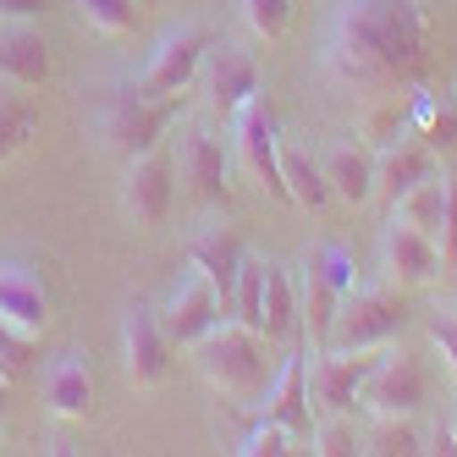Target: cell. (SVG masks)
I'll return each mask as SVG.
<instances>
[{"mask_svg": "<svg viewBox=\"0 0 457 457\" xmlns=\"http://www.w3.org/2000/svg\"><path fill=\"white\" fill-rule=\"evenodd\" d=\"M436 248H441V265L452 270V265H457V177H446V215H441Z\"/></svg>", "mask_w": 457, "mask_h": 457, "instance_id": "cell-36", "label": "cell"}, {"mask_svg": "<svg viewBox=\"0 0 457 457\" xmlns=\"http://www.w3.org/2000/svg\"><path fill=\"white\" fill-rule=\"evenodd\" d=\"M193 364H199L204 386L215 397H226L232 408H259L265 386L276 375V358H270V342L248 331L237 320H215L210 331L193 342Z\"/></svg>", "mask_w": 457, "mask_h": 457, "instance_id": "cell-2", "label": "cell"}, {"mask_svg": "<svg viewBox=\"0 0 457 457\" xmlns=\"http://www.w3.org/2000/svg\"><path fill=\"white\" fill-rule=\"evenodd\" d=\"M298 298H303V303H298V320L309 325V342H314V347H325V342H331V320H337V303H342V287L325 276V265H320L314 253L303 259Z\"/></svg>", "mask_w": 457, "mask_h": 457, "instance_id": "cell-22", "label": "cell"}, {"mask_svg": "<svg viewBox=\"0 0 457 457\" xmlns=\"http://www.w3.org/2000/svg\"><path fill=\"white\" fill-rule=\"evenodd\" d=\"M281 187L298 210H325L331 204V182H325V160L309 149H281Z\"/></svg>", "mask_w": 457, "mask_h": 457, "instance_id": "cell-23", "label": "cell"}, {"mask_svg": "<svg viewBox=\"0 0 457 457\" xmlns=\"http://www.w3.org/2000/svg\"><path fill=\"white\" fill-rule=\"evenodd\" d=\"M424 177H436V149L424 138L403 133V138H391L386 149H375V193H380V199L397 204L403 193L413 182H424Z\"/></svg>", "mask_w": 457, "mask_h": 457, "instance_id": "cell-16", "label": "cell"}, {"mask_svg": "<svg viewBox=\"0 0 457 457\" xmlns=\"http://www.w3.org/2000/svg\"><path fill=\"white\" fill-rule=\"evenodd\" d=\"M430 342H436V353H441L446 375L457 380V314H436V320H430Z\"/></svg>", "mask_w": 457, "mask_h": 457, "instance_id": "cell-37", "label": "cell"}, {"mask_svg": "<svg viewBox=\"0 0 457 457\" xmlns=\"http://www.w3.org/2000/svg\"><path fill=\"white\" fill-rule=\"evenodd\" d=\"M237 452H243V457H287V452H298V436H292L287 424H276V419H259L253 430L243 436Z\"/></svg>", "mask_w": 457, "mask_h": 457, "instance_id": "cell-35", "label": "cell"}, {"mask_svg": "<svg viewBox=\"0 0 457 457\" xmlns=\"http://www.w3.org/2000/svg\"><path fill=\"white\" fill-rule=\"evenodd\" d=\"M0 424H6V380H0Z\"/></svg>", "mask_w": 457, "mask_h": 457, "instance_id": "cell-40", "label": "cell"}, {"mask_svg": "<svg viewBox=\"0 0 457 457\" xmlns=\"http://www.w3.org/2000/svg\"><path fill=\"white\" fill-rule=\"evenodd\" d=\"M34 342L39 337H28V331H17V325L0 320V380L6 386H17L28 375V364H34Z\"/></svg>", "mask_w": 457, "mask_h": 457, "instance_id": "cell-33", "label": "cell"}, {"mask_svg": "<svg viewBox=\"0 0 457 457\" xmlns=\"http://www.w3.org/2000/svg\"><path fill=\"white\" fill-rule=\"evenodd\" d=\"M0 320L17 325V331L39 337L50 320V292L28 265H0Z\"/></svg>", "mask_w": 457, "mask_h": 457, "instance_id": "cell-19", "label": "cell"}, {"mask_svg": "<svg viewBox=\"0 0 457 457\" xmlns=\"http://www.w3.org/2000/svg\"><path fill=\"white\" fill-rule=\"evenodd\" d=\"M45 17V0H0V22H34Z\"/></svg>", "mask_w": 457, "mask_h": 457, "instance_id": "cell-38", "label": "cell"}, {"mask_svg": "<svg viewBox=\"0 0 457 457\" xmlns=\"http://www.w3.org/2000/svg\"><path fill=\"white\" fill-rule=\"evenodd\" d=\"M243 237L237 232H226V226H210V232H199L187 243V270H199L210 287H215V298H220V314L226 303H232V287H237V270H243Z\"/></svg>", "mask_w": 457, "mask_h": 457, "instance_id": "cell-15", "label": "cell"}, {"mask_svg": "<svg viewBox=\"0 0 457 457\" xmlns=\"http://www.w3.org/2000/svg\"><path fill=\"white\" fill-rule=\"evenodd\" d=\"M232 121H237V160H243V171L265 187L270 199H287V187H281V127H276L270 100L253 94Z\"/></svg>", "mask_w": 457, "mask_h": 457, "instance_id": "cell-8", "label": "cell"}, {"mask_svg": "<svg viewBox=\"0 0 457 457\" xmlns=\"http://www.w3.org/2000/svg\"><path fill=\"white\" fill-rule=\"evenodd\" d=\"M325 182H331V199L342 204H370L375 199V149L370 144H337L325 154Z\"/></svg>", "mask_w": 457, "mask_h": 457, "instance_id": "cell-20", "label": "cell"}, {"mask_svg": "<svg viewBox=\"0 0 457 457\" xmlns=\"http://www.w3.org/2000/svg\"><path fill=\"white\" fill-rule=\"evenodd\" d=\"M446 436H452V446H457V408H452V419H446Z\"/></svg>", "mask_w": 457, "mask_h": 457, "instance_id": "cell-39", "label": "cell"}, {"mask_svg": "<svg viewBox=\"0 0 457 457\" xmlns=\"http://www.w3.org/2000/svg\"><path fill=\"white\" fill-rule=\"evenodd\" d=\"M237 12L248 22V34L253 39H281L287 34V22H292V0H237Z\"/></svg>", "mask_w": 457, "mask_h": 457, "instance_id": "cell-32", "label": "cell"}, {"mask_svg": "<svg viewBox=\"0 0 457 457\" xmlns=\"http://www.w3.org/2000/svg\"><path fill=\"white\" fill-rule=\"evenodd\" d=\"M0 78L17 88L50 83V45L34 22H6L0 28Z\"/></svg>", "mask_w": 457, "mask_h": 457, "instance_id": "cell-18", "label": "cell"}, {"mask_svg": "<svg viewBox=\"0 0 457 457\" xmlns=\"http://www.w3.org/2000/svg\"><path fill=\"white\" fill-rule=\"evenodd\" d=\"M403 133H408V111L397 105V94H370L364 116H358V144L386 149L391 138H403Z\"/></svg>", "mask_w": 457, "mask_h": 457, "instance_id": "cell-26", "label": "cell"}, {"mask_svg": "<svg viewBox=\"0 0 457 457\" xmlns=\"http://www.w3.org/2000/svg\"><path fill=\"white\" fill-rule=\"evenodd\" d=\"M160 314V331H166L171 347H193L210 325L220 320V298H215V287L199 276V270H187L177 287H171V298L154 309Z\"/></svg>", "mask_w": 457, "mask_h": 457, "instance_id": "cell-12", "label": "cell"}, {"mask_svg": "<svg viewBox=\"0 0 457 457\" xmlns=\"http://www.w3.org/2000/svg\"><path fill=\"white\" fill-rule=\"evenodd\" d=\"M45 408L55 419H88L94 408V380H88V364L78 353L55 358V364L45 370Z\"/></svg>", "mask_w": 457, "mask_h": 457, "instance_id": "cell-21", "label": "cell"}, {"mask_svg": "<svg viewBox=\"0 0 457 457\" xmlns=\"http://www.w3.org/2000/svg\"><path fill=\"white\" fill-rule=\"evenodd\" d=\"M358 441H364L358 452H375V457H413V452H424V436L413 430V419H370V430Z\"/></svg>", "mask_w": 457, "mask_h": 457, "instance_id": "cell-28", "label": "cell"}, {"mask_svg": "<svg viewBox=\"0 0 457 457\" xmlns=\"http://www.w3.org/2000/svg\"><path fill=\"white\" fill-rule=\"evenodd\" d=\"M391 215L397 220H408L413 232H424V237H436L441 232V215H446V177L436 171V177H424V182H413L397 204H391Z\"/></svg>", "mask_w": 457, "mask_h": 457, "instance_id": "cell-25", "label": "cell"}, {"mask_svg": "<svg viewBox=\"0 0 457 457\" xmlns=\"http://www.w3.org/2000/svg\"><path fill=\"white\" fill-rule=\"evenodd\" d=\"M177 121V94H144L138 83H116L105 94V111H100V133L105 144L121 154V160H133L144 149H154L160 138H166V127Z\"/></svg>", "mask_w": 457, "mask_h": 457, "instance_id": "cell-3", "label": "cell"}, {"mask_svg": "<svg viewBox=\"0 0 457 457\" xmlns=\"http://www.w3.org/2000/svg\"><path fill=\"white\" fill-rule=\"evenodd\" d=\"M259 408H265V419H276V424H287L298 441H309L314 436V408H309V358L303 353H287L281 364H276V375H270V386H265V397H259Z\"/></svg>", "mask_w": 457, "mask_h": 457, "instance_id": "cell-13", "label": "cell"}, {"mask_svg": "<svg viewBox=\"0 0 457 457\" xmlns=\"http://www.w3.org/2000/svg\"><path fill=\"white\" fill-rule=\"evenodd\" d=\"M171 199H177V160L166 149H144L127 160V177H121V210L133 215V226L154 232V226H166L171 215Z\"/></svg>", "mask_w": 457, "mask_h": 457, "instance_id": "cell-6", "label": "cell"}, {"mask_svg": "<svg viewBox=\"0 0 457 457\" xmlns=\"http://www.w3.org/2000/svg\"><path fill=\"white\" fill-rule=\"evenodd\" d=\"M408 325V309H403V298H397V287H353V292H342V303H337V320H331V342L325 347H364V353H375V347H386L391 337H397Z\"/></svg>", "mask_w": 457, "mask_h": 457, "instance_id": "cell-4", "label": "cell"}, {"mask_svg": "<svg viewBox=\"0 0 457 457\" xmlns=\"http://www.w3.org/2000/svg\"><path fill=\"white\" fill-rule=\"evenodd\" d=\"M441 270L446 265H441L436 237H424V232H413L408 220L391 215V226L380 232V276L391 287H430Z\"/></svg>", "mask_w": 457, "mask_h": 457, "instance_id": "cell-11", "label": "cell"}, {"mask_svg": "<svg viewBox=\"0 0 457 457\" xmlns=\"http://www.w3.org/2000/svg\"><path fill=\"white\" fill-rule=\"evenodd\" d=\"M430 397V375L413 353H375V364L358 386V408L370 419H413Z\"/></svg>", "mask_w": 457, "mask_h": 457, "instance_id": "cell-5", "label": "cell"}, {"mask_svg": "<svg viewBox=\"0 0 457 457\" xmlns=\"http://www.w3.org/2000/svg\"><path fill=\"white\" fill-rule=\"evenodd\" d=\"M199 83H204V105L232 121L253 94H259V61L237 45H210L204 50V67H199Z\"/></svg>", "mask_w": 457, "mask_h": 457, "instance_id": "cell-10", "label": "cell"}, {"mask_svg": "<svg viewBox=\"0 0 457 457\" xmlns=\"http://www.w3.org/2000/svg\"><path fill=\"white\" fill-rule=\"evenodd\" d=\"M292 325H298V292H292V276L281 265L265 259V298H259V337L265 342H281L292 337Z\"/></svg>", "mask_w": 457, "mask_h": 457, "instance_id": "cell-24", "label": "cell"}, {"mask_svg": "<svg viewBox=\"0 0 457 457\" xmlns=\"http://www.w3.org/2000/svg\"><path fill=\"white\" fill-rule=\"evenodd\" d=\"M309 446H314L320 457H347V452H358L364 441L353 436V424H347L342 413H320V419H314V436H309Z\"/></svg>", "mask_w": 457, "mask_h": 457, "instance_id": "cell-34", "label": "cell"}, {"mask_svg": "<svg viewBox=\"0 0 457 457\" xmlns=\"http://www.w3.org/2000/svg\"><path fill=\"white\" fill-rule=\"evenodd\" d=\"M408 133L446 154V149H457V111L452 105H436L430 94H419V100L408 105Z\"/></svg>", "mask_w": 457, "mask_h": 457, "instance_id": "cell-27", "label": "cell"}, {"mask_svg": "<svg viewBox=\"0 0 457 457\" xmlns=\"http://www.w3.org/2000/svg\"><path fill=\"white\" fill-rule=\"evenodd\" d=\"M375 353H364V347H353V353L347 347H320L314 364H309V408L314 413H347V408H358V386H364Z\"/></svg>", "mask_w": 457, "mask_h": 457, "instance_id": "cell-9", "label": "cell"}, {"mask_svg": "<svg viewBox=\"0 0 457 457\" xmlns=\"http://www.w3.org/2000/svg\"><path fill=\"white\" fill-rule=\"evenodd\" d=\"M78 12H83V22L94 28V34L121 39V34H133V28H138L144 0H78Z\"/></svg>", "mask_w": 457, "mask_h": 457, "instance_id": "cell-29", "label": "cell"}, {"mask_svg": "<svg viewBox=\"0 0 457 457\" xmlns=\"http://www.w3.org/2000/svg\"><path fill=\"white\" fill-rule=\"evenodd\" d=\"M320 61L325 78L364 100L403 88L424 61V6L419 0H337Z\"/></svg>", "mask_w": 457, "mask_h": 457, "instance_id": "cell-1", "label": "cell"}, {"mask_svg": "<svg viewBox=\"0 0 457 457\" xmlns=\"http://www.w3.org/2000/svg\"><path fill=\"white\" fill-rule=\"evenodd\" d=\"M34 127H39V111L28 105V100H17V94H0V166L34 138Z\"/></svg>", "mask_w": 457, "mask_h": 457, "instance_id": "cell-31", "label": "cell"}, {"mask_svg": "<svg viewBox=\"0 0 457 457\" xmlns=\"http://www.w3.org/2000/svg\"><path fill=\"white\" fill-rule=\"evenodd\" d=\"M177 177L187 182L193 199L226 204V149H220V138L204 133V127H193L182 138V154H177Z\"/></svg>", "mask_w": 457, "mask_h": 457, "instance_id": "cell-17", "label": "cell"}, {"mask_svg": "<svg viewBox=\"0 0 457 457\" xmlns=\"http://www.w3.org/2000/svg\"><path fill=\"white\" fill-rule=\"evenodd\" d=\"M210 45H215V39H210L204 22H182V28H171V34L149 50L144 72H138V88H144V94H160V100H166V94H182L193 78H199Z\"/></svg>", "mask_w": 457, "mask_h": 457, "instance_id": "cell-7", "label": "cell"}, {"mask_svg": "<svg viewBox=\"0 0 457 457\" xmlns=\"http://www.w3.org/2000/svg\"><path fill=\"white\" fill-rule=\"evenodd\" d=\"M121 370L133 386H160L171 370V342L160 331V314L154 309H133L121 325Z\"/></svg>", "mask_w": 457, "mask_h": 457, "instance_id": "cell-14", "label": "cell"}, {"mask_svg": "<svg viewBox=\"0 0 457 457\" xmlns=\"http://www.w3.org/2000/svg\"><path fill=\"white\" fill-rule=\"evenodd\" d=\"M259 298H265V259L243 253V270H237V287H232L226 314H232L237 325H248V331H259Z\"/></svg>", "mask_w": 457, "mask_h": 457, "instance_id": "cell-30", "label": "cell"}]
</instances>
